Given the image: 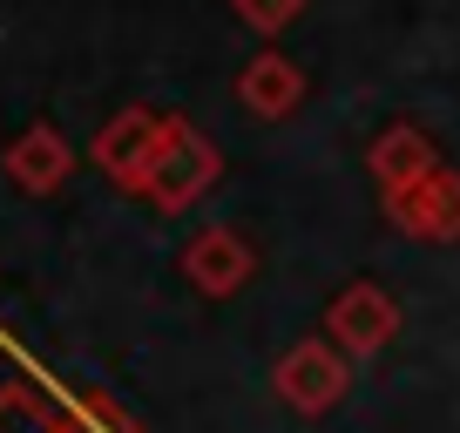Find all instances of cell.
Here are the masks:
<instances>
[{"label": "cell", "mask_w": 460, "mask_h": 433, "mask_svg": "<svg viewBox=\"0 0 460 433\" xmlns=\"http://www.w3.org/2000/svg\"><path fill=\"white\" fill-rule=\"evenodd\" d=\"M217 170H224L217 143L197 129V122L170 116V136H163V149H156V170H149V183H143V203H156L163 216H176L217 183Z\"/></svg>", "instance_id": "obj_1"}, {"label": "cell", "mask_w": 460, "mask_h": 433, "mask_svg": "<svg viewBox=\"0 0 460 433\" xmlns=\"http://www.w3.org/2000/svg\"><path fill=\"white\" fill-rule=\"evenodd\" d=\"M271 386H278V400H285L291 413L318 420V413H332V406L345 400V386H352V359H345L332 339H305V346H291L285 359L271 366Z\"/></svg>", "instance_id": "obj_2"}, {"label": "cell", "mask_w": 460, "mask_h": 433, "mask_svg": "<svg viewBox=\"0 0 460 433\" xmlns=\"http://www.w3.org/2000/svg\"><path fill=\"white\" fill-rule=\"evenodd\" d=\"M163 136H170V116H163V109H122V116H109V122L95 129V163H102V176H109L122 197H143L149 170H156Z\"/></svg>", "instance_id": "obj_3"}, {"label": "cell", "mask_w": 460, "mask_h": 433, "mask_svg": "<svg viewBox=\"0 0 460 433\" xmlns=\"http://www.w3.org/2000/svg\"><path fill=\"white\" fill-rule=\"evenodd\" d=\"M393 332H400V305H393V291H379L373 278L345 285L339 298L325 305V339L345 359H379V352L393 346Z\"/></svg>", "instance_id": "obj_4"}, {"label": "cell", "mask_w": 460, "mask_h": 433, "mask_svg": "<svg viewBox=\"0 0 460 433\" xmlns=\"http://www.w3.org/2000/svg\"><path fill=\"white\" fill-rule=\"evenodd\" d=\"M386 216L393 231L420 237V244H460V170H433L420 176L413 190H400V197H386Z\"/></svg>", "instance_id": "obj_5"}, {"label": "cell", "mask_w": 460, "mask_h": 433, "mask_svg": "<svg viewBox=\"0 0 460 433\" xmlns=\"http://www.w3.org/2000/svg\"><path fill=\"white\" fill-rule=\"evenodd\" d=\"M251 271H258V251L230 231V224H210V231H197L183 244V278L203 291V298H230V291H244Z\"/></svg>", "instance_id": "obj_6"}, {"label": "cell", "mask_w": 460, "mask_h": 433, "mask_svg": "<svg viewBox=\"0 0 460 433\" xmlns=\"http://www.w3.org/2000/svg\"><path fill=\"white\" fill-rule=\"evenodd\" d=\"M7 183L21 190V197H55L61 183H68V170H75V149H68V136L55 129V122H34V129H21L14 143H7Z\"/></svg>", "instance_id": "obj_7"}, {"label": "cell", "mask_w": 460, "mask_h": 433, "mask_svg": "<svg viewBox=\"0 0 460 433\" xmlns=\"http://www.w3.org/2000/svg\"><path fill=\"white\" fill-rule=\"evenodd\" d=\"M237 102H244L258 122L298 116V102H305V68H298L291 55H278V48H264V55H251L244 75H237Z\"/></svg>", "instance_id": "obj_8"}, {"label": "cell", "mask_w": 460, "mask_h": 433, "mask_svg": "<svg viewBox=\"0 0 460 433\" xmlns=\"http://www.w3.org/2000/svg\"><path fill=\"white\" fill-rule=\"evenodd\" d=\"M366 163H373L379 197H400V190H413L420 176L440 170V149L427 143V129H413V122H393V129H379V136H373Z\"/></svg>", "instance_id": "obj_9"}, {"label": "cell", "mask_w": 460, "mask_h": 433, "mask_svg": "<svg viewBox=\"0 0 460 433\" xmlns=\"http://www.w3.org/2000/svg\"><path fill=\"white\" fill-rule=\"evenodd\" d=\"M55 433H136V420L115 400H102V393H75L55 413Z\"/></svg>", "instance_id": "obj_10"}, {"label": "cell", "mask_w": 460, "mask_h": 433, "mask_svg": "<svg viewBox=\"0 0 460 433\" xmlns=\"http://www.w3.org/2000/svg\"><path fill=\"white\" fill-rule=\"evenodd\" d=\"M237 7V21H244L251 34H285L291 21L305 14V0H230Z\"/></svg>", "instance_id": "obj_11"}]
</instances>
